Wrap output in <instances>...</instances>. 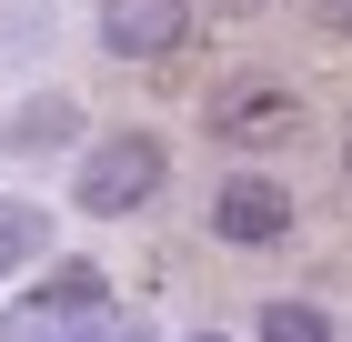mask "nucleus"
Masks as SVG:
<instances>
[{
    "label": "nucleus",
    "instance_id": "f8f14e48",
    "mask_svg": "<svg viewBox=\"0 0 352 342\" xmlns=\"http://www.w3.org/2000/svg\"><path fill=\"white\" fill-rule=\"evenodd\" d=\"M212 10H232V21H242V10H262V0H212Z\"/></svg>",
    "mask_w": 352,
    "mask_h": 342
},
{
    "label": "nucleus",
    "instance_id": "39448f33",
    "mask_svg": "<svg viewBox=\"0 0 352 342\" xmlns=\"http://www.w3.org/2000/svg\"><path fill=\"white\" fill-rule=\"evenodd\" d=\"M191 41V0H101V51L111 61H171Z\"/></svg>",
    "mask_w": 352,
    "mask_h": 342
},
{
    "label": "nucleus",
    "instance_id": "9d476101",
    "mask_svg": "<svg viewBox=\"0 0 352 342\" xmlns=\"http://www.w3.org/2000/svg\"><path fill=\"white\" fill-rule=\"evenodd\" d=\"M41 41V0H0V61Z\"/></svg>",
    "mask_w": 352,
    "mask_h": 342
},
{
    "label": "nucleus",
    "instance_id": "423d86ee",
    "mask_svg": "<svg viewBox=\"0 0 352 342\" xmlns=\"http://www.w3.org/2000/svg\"><path fill=\"white\" fill-rule=\"evenodd\" d=\"M71 141H81V101H71V91H30V101L0 121V151L10 161H51V151H71Z\"/></svg>",
    "mask_w": 352,
    "mask_h": 342
},
{
    "label": "nucleus",
    "instance_id": "7ed1b4c3",
    "mask_svg": "<svg viewBox=\"0 0 352 342\" xmlns=\"http://www.w3.org/2000/svg\"><path fill=\"white\" fill-rule=\"evenodd\" d=\"M292 131H302V91H282V81H242L212 101V141H232V151H282Z\"/></svg>",
    "mask_w": 352,
    "mask_h": 342
},
{
    "label": "nucleus",
    "instance_id": "1a4fd4ad",
    "mask_svg": "<svg viewBox=\"0 0 352 342\" xmlns=\"http://www.w3.org/2000/svg\"><path fill=\"white\" fill-rule=\"evenodd\" d=\"M71 342H162V332H151L141 312H121V302H101V312H91V322H81Z\"/></svg>",
    "mask_w": 352,
    "mask_h": 342
},
{
    "label": "nucleus",
    "instance_id": "f03ea898",
    "mask_svg": "<svg viewBox=\"0 0 352 342\" xmlns=\"http://www.w3.org/2000/svg\"><path fill=\"white\" fill-rule=\"evenodd\" d=\"M111 302V282H101V262H51V282H30L10 312H0V342H71L91 312Z\"/></svg>",
    "mask_w": 352,
    "mask_h": 342
},
{
    "label": "nucleus",
    "instance_id": "f257e3e1",
    "mask_svg": "<svg viewBox=\"0 0 352 342\" xmlns=\"http://www.w3.org/2000/svg\"><path fill=\"white\" fill-rule=\"evenodd\" d=\"M162 182H171V141L162 131H101L81 151V171H71V202L91 222H131L141 202H162Z\"/></svg>",
    "mask_w": 352,
    "mask_h": 342
},
{
    "label": "nucleus",
    "instance_id": "ddd939ff",
    "mask_svg": "<svg viewBox=\"0 0 352 342\" xmlns=\"http://www.w3.org/2000/svg\"><path fill=\"white\" fill-rule=\"evenodd\" d=\"M191 342H232V332H191Z\"/></svg>",
    "mask_w": 352,
    "mask_h": 342
},
{
    "label": "nucleus",
    "instance_id": "4468645a",
    "mask_svg": "<svg viewBox=\"0 0 352 342\" xmlns=\"http://www.w3.org/2000/svg\"><path fill=\"white\" fill-rule=\"evenodd\" d=\"M342 171H352V141H342Z\"/></svg>",
    "mask_w": 352,
    "mask_h": 342
},
{
    "label": "nucleus",
    "instance_id": "6e6552de",
    "mask_svg": "<svg viewBox=\"0 0 352 342\" xmlns=\"http://www.w3.org/2000/svg\"><path fill=\"white\" fill-rule=\"evenodd\" d=\"M262 342H332L322 302H262Z\"/></svg>",
    "mask_w": 352,
    "mask_h": 342
},
{
    "label": "nucleus",
    "instance_id": "20e7f679",
    "mask_svg": "<svg viewBox=\"0 0 352 342\" xmlns=\"http://www.w3.org/2000/svg\"><path fill=\"white\" fill-rule=\"evenodd\" d=\"M292 232V191L272 182V171H232V182L212 191V242H232V252H262V242Z\"/></svg>",
    "mask_w": 352,
    "mask_h": 342
},
{
    "label": "nucleus",
    "instance_id": "0eeeda50",
    "mask_svg": "<svg viewBox=\"0 0 352 342\" xmlns=\"http://www.w3.org/2000/svg\"><path fill=\"white\" fill-rule=\"evenodd\" d=\"M30 262H51V211L30 202V191H0V282Z\"/></svg>",
    "mask_w": 352,
    "mask_h": 342
},
{
    "label": "nucleus",
    "instance_id": "9b49d317",
    "mask_svg": "<svg viewBox=\"0 0 352 342\" xmlns=\"http://www.w3.org/2000/svg\"><path fill=\"white\" fill-rule=\"evenodd\" d=\"M312 21H322L332 41H352V0H312Z\"/></svg>",
    "mask_w": 352,
    "mask_h": 342
}]
</instances>
